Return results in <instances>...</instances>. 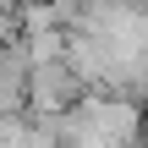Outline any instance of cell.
<instances>
[{
    "instance_id": "cell-1",
    "label": "cell",
    "mask_w": 148,
    "mask_h": 148,
    "mask_svg": "<svg viewBox=\"0 0 148 148\" xmlns=\"http://www.w3.org/2000/svg\"><path fill=\"white\" fill-rule=\"evenodd\" d=\"M82 99H93V93H88V82L77 77V66H71L66 55L33 66V77H27V110H33V115H66V110H77Z\"/></svg>"
}]
</instances>
